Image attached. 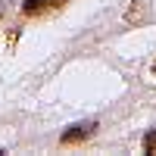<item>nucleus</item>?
<instances>
[{
	"mask_svg": "<svg viewBox=\"0 0 156 156\" xmlns=\"http://www.w3.org/2000/svg\"><path fill=\"white\" fill-rule=\"evenodd\" d=\"M94 131H97V122H78V125H69L66 131L59 134V144H62V147L84 144L87 137H94Z\"/></svg>",
	"mask_w": 156,
	"mask_h": 156,
	"instance_id": "obj_1",
	"label": "nucleus"
},
{
	"mask_svg": "<svg viewBox=\"0 0 156 156\" xmlns=\"http://www.w3.org/2000/svg\"><path fill=\"white\" fill-rule=\"evenodd\" d=\"M147 12H150V3H147V0H134V3L125 9V22L137 25V22H144V19H147Z\"/></svg>",
	"mask_w": 156,
	"mask_h": 156,
	"instance_id": "obj_2",
	"label": "nucleus"
},
{
	"mask_svg": "<svg viewBox=\"0 0 156 156\" xmlns=\"http://www.w3.org/2000/svg\"><path fill=\"white\" fill-rule=\"evenodd\" d=\"M47 3H50V0H25V3H22V12H25V16H37V12L47 9Z\"/></svg>",
	"mask_w": 156,
	"mask_h": 156,
	"instance_id": "obj_3",
	"label": "nucleus"
},
{
	"mask_svg": "<svg viewBox=\"0 0 156 156\" xmlns=\"http://www.w3.org/2000/svg\"><path fill=\"white\" fill-rule=\"evenodd\" d=\"M144 153H156V128H150L144 134Z\"/></svg>",
	"mask_w": 156,
	"mask_h": 156,
	"instance_id": "obj_4",
	"label": "nucleus"
},
{
	"mask_svg": "<svg viewBox=\"0 0 156 156\" xmlns=\"http://www.w3.org/2000/svg\"><path fill=\"white\" fill-rule=\"evenodd\" d=\"M62 3H66V0H53V3H50V6H62Z\"/></svg>",
	"mask_w": 156,
	"mask_h": 156,
	"instance_id": "obj_5",
	"label": "nucleus"
},
{
	"mask_svg": "<svg viewBox=\"0 0 156 156\" xmlns=\"http://www.w3.org/2000/svg\"><path fill=\"white\" fill-rule=\"evenodd\" d=\"M153 72H156V59H153Z\"/></svg>",
	"mask_w": 156,
	"mask_h": 156,
	"instance_id": "obj_6",
	"label": "nucleus"
}]
</instances>
